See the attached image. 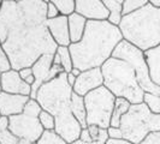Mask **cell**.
<instances>
[{
  "mask_svg": "<svg viewBox=\"0 0 160 144\" xmlns=\"http://www.w3.org/2000/svg\"><path fill=\"white\" fill-rule=\"evenodd\" d=\"M45 0H2L0 45L13 70L32 67L43 54H54L57 43L47 29Z\"/></svg>",
  "mask_w": 160,
  "mask_h": 144,
  "instance_id": "6da1fadb",
  "label": "cell"
},
{
  "mask_svg": "<svg viewBox=\"0 0 160 144\" xmlns=\"http://www.w3.org/2000/svg\"><path fill=\"white\" fill-rule=\"evenodd\" d=\"M123 40L119 26L107 21H88L82 40L69 46L73 69H78L81 72L96 67L101 69L112 58L116 47Z\"/></svg>",
  "mask_w": 160,
  "mask_h": 144,
  "instance_id": "7a4b0ae2",
  "label": "cell"
},
{
  "mask_svg": "<svg viewBox=\"0 0 160 144\" xmlns=\"http://www.w3.org/2000/svg\"><path fill=\"white\" fill-rule=\"evenodd\" d=\"M72 87L69 85L66 73H60L57 78L45 83L39 90L35 100L41 108L51 113L56 119V131L66 143H72L80 138L82 126L71 112Z\"/></svg>",
  "mask_w": 160,
  "mask_h": 144,
  "instance_id": "3957f363",
  "label": "cell"
},
{
  "mask_svg": "<svg viewBox=\"0 0 160 144\" xmlns=\"http://www.w3.org/2000/svg\"><path fill=\"white\" fill-rule=\"evenodd\" d=\"M123 39L146 52L160 45V7L148 2L144 7L123 17L119 24Z\"/></svg>",
  "mask_w": 160,
  "mask_h": 144,
  "instance_id": "277c9868",
  "label": "cell"
},
{
  "mask_svg": "<svg viewBox=\"0 0 160 144\" xmlns=\"http://www.w3.org/2000/svg\"><path fill=\"white\" fill-rule=\"evenodd\" d=\"M101 72L104 76V87L116 98H125L131 104L143 102L144 91L128 63L117 58H110L101 66Z\"/></svg>",
  "mask_w": 160,
  "mask_h": 144,
  "instance_id": "5b68a950",
  "label": "cell"
},
{
  "mask_svg": "<svg viewBox=\"0 0 160 144\" xmlns=\"http://www.w3.org/2000/svg\"><path fill=\"white\" fill-rule=\"evenodd\" d=\"M119 128L124 139L138 144L148 133L160 131V114H153L143 102L131 104L120 119Z\"/></svg>",
  "mask_w": 160,
  "mask_h": 144,
  "instance_id": "8992f818",
  "label": "cell"
},
{
  "mask_svg": "<svg viewBox=\"0 0 160 144\" xmlns=\"http://www.w3.org/2000/svg\"><path fill=\"white\" fill-rule=\"evenodd\" d=\"M41 111L42 108L39 102L30 98L23 112L8 118V128L17 137L19 144H36L40 139L45 131L39 120Z\"/></svg>",
  "mask_w": 160,
  "mask_h": 144,
  "instance_id": "52a82bcc",
  "label": "cell"
},
{
  "mask_svg": "<svg viewBox=\"0 0 160 144\" xmlns=\"http://www.w3.org/2000/svg\"><path fill=\"white\" fill-rule=\"evenodd\" d=\"M112 58H117L128 63L136 74L137 82L144 93H149L160 96V88L155 85L151 79L149 69L144 58V52L135 47L128 41L123 40L116 47L112 54Z\"/></svg>",
  "mask_w": 160,
  "mask_h": 144,
  "instance_id": "ba28073f",
  "label": "cell"
},
{
  "mask_svg": "<svg viewBox=\"0 0 160 144\" xmlns=\"http://www.w3.org/2000/svg\"><path fill=\"white\" fill-rule=\"evenodd\" d=\"M116 97L104 85L84 96L87 126L95 125L100 128L110 127Z\"/></svg>",
  "mask_w": 160,
  "mask_h": 144,
  "instance_id": "9c48e42d",
  "label": "cell"
},
{
  "mask_svg": "<svg viewBox=\"0 0 160 144\" xmlns=\"http://www.w3.org/2000/svg\"><path fill=\"white\" fill-rule=\"evenodd\" d=\"M54 55V54H53ZM53 55L52 54H43L41 55L35 64L32 66V74L35 77V83L32 85V94L30 98L36 97L38 90L47 82L57 78L60 73H63L64 70L59 65H53Z\"/></svg>",
  "mask_w": 160,
  "mask_h": 144,
  "instance_id": "30bf717a",
  "label": "cell"
},
{
  "mask_svg": "<svg viewBox=\"0 0 160 144\" xmlns=\"http://www.w3.org/2000/svg\"><path fill=\"white\" fill-rule=\"evenodd\" d=\"M104 85V76L100 67L90 69L87 71L81 72V74L76 78V83L72 87V90L77 95L84 96L90 91L95 90Z\"/></svg>",
  "mask_w": 160,
  "mask_h": 144,
  "instance_id": "8fae6325",
  "label": "cell"
},
{
  "mask_svg": "<svg viewBox=\"0 0 160 144\" xmlns=\"http://www.w3.org/2000/svg\"><path fill=\"white\" fill-rule=\"evenodd\" d=\"M75 12L84 17L87 21H107L110 12L102 0H76Z\"/></svg>",
  "mask_w": 160,
  "mask_h": 144,
  "instance_id": "7c38bea8",
  "label": "cell"
},
{
  "mask_svg": "<svg viewBox=\"0 0 160 144\" xmlns=\"http://www.w3.org/2000/svg\"><path fill=\"white\" fill-rule=\"evenodd\" d=\"M0 87L2 93L8 94L24 96H30L32 94V85L25 83L21 78L19 72L13 69L8 72L0 73Z\"/></svg>",
  "mask_w": 160,
  "mask_h": 144,
  "instance_id": "4fadbf2b",
  "label": "cell"
},
{
  "mask_svg": "<svg viewBox=\"0 0 160 144\" xmlns=\"http://www.w3.org/2000/svg\"><path fill=\"white\" fill-rule=\"evenodd\" d=\"M30 100V96L13 95L8 93H0V117L10 118L18 115L24 111L25 104Z\"/></svg>",
  "mask_w": 160,
  "mask_h": 144,
  "instance_id": "5bb4252c",
  "label": "cell"
},
{
  "mask_svg": "<svg viewBox=\"0 0 160 144\" xmlns=\"http://www.w3.org/2000/svg\"><path fill=\"white\" fill-rule=\"evenodd\" d=\"M46 24H47L48 31L58 47H69L71 45L68 17L58 16L53 19H47Z\"/></svg>",
  "mask_w": 160,
  "mask_h": 144,
  "instance_id": "9a60e30c",
  "label": "cell"
},
{
  "mask_svg": "<svg viewBox=\"0 0 160 144\" xmlns=\"http://www.w3.org/2000/svg\"><path fill=\"white\" fill-rule=\"evenodd\" d=\"M152 82L160 88V45L144 52Z\"/></svg>",
  "mask_w": 160,
  "mask_h": 144,
  "instance_id": "2e32d148",
  "label": "cell"
},
{
  "mask_svg": "<svg viewBox=\"0 0 160 144\" xmlns=\"http://www.w3.org/2000/svg\"><path fill=\"white\" fill-rule=\"evenodd\" d=\"M87 19L78 13H72L68 17V24H69V34H70V41L71 43H77L82 40L83 34L86 30Z\"/></svg>",
  "mask_w": 160,
  "mask_h": 144,
  "instance_id": "e0dca14e",
  "label": "cell"
},
{
  "mask_svg": "<svg viewBox=\"0 0 160 144\" xmlns=\"http://www.w3.org/2000/svg\"><path fill=\"white\" fill-rule=\"evenodd\" d=\"M71 112L76 120L81 124L82 128H87V113H86V104L84 97L72 93L71 96Z\"/></svg>",
  "mask_w": 160,
  "mask_h": 144,
  "instance_id": "ac0fdd59",
  "label": "cell"
},
{
  "mask_svg": "<svg viewBox=\"0 0 160 144\" xmlns=\"http://www.w3.org/2000/svg\"><path fill=\"white\" fill-rule=\"evenodd\" d=\"M102 2L110 12L107 22H110L112 25L119 26L120 22L123 19V15H122L123 0H102Z\"/></svg>",
  "mask_w": 160,
  "mask_h": 144,
  "instance_id": "d6986e66",
  "label": "cell"
},
{
  "mask_svg": "<svg viewBox=\"0 0 160 144\" xmlns=\"http://www.w3.org/2000/svg\"><path fill=\"white\" fill-rule=\"evenodd\" d=\"M131 103L127 101L125 98H116V102H114V108H113L112 117H111V124L110 126L111 127H119L120 119L122 117L129 111Z\"/></svg>",
  "mask_w": 160,
  "mask_h": 144,
  "instance_id": "ffe728a7",
  "label": "cell"
},
{
  "mask_svg": "<svg viewBox=\"0 0 160 144\" xmlns=\"http://www.w3.org/2000/svg\"><path fill=\"white\" fill-rule=\"evenodd\" d=\"M0 144H19L17 137L8 128V118L0 117Z\"/></svg>",
  "mask_w": 160,
  "mask_h": 144,
  "instance_id": "44dd1931",
  "label": "cell"
},
{
  "mask_svg": "<svg viewBox=\"0 0 160 144\" xmlns=\"http://www.w3.org/2000/svg\"><path fill=\"white\" fill-rule=\"evenodd\" d=\"M148 2H149L148 0H123L122 15H123V17H125L134 13V12H137L138 10L144 7Z\"/></svg>",
  "mask_w": 160,
  "mask_h": 144,
  "instance_id": "7402d4cb",
  "label": "cell"
},
{
  "mask_svg": "<svg viewBox=\"0 0 160 144\" xmlns=\"http://www.w3.org/2000/svg\"><path fill=\"white\" fill-rule=\"evenodd\" d=\"M56 53L60 58V66L63 67L64 72L70 73L73 69V64H72V58L70 54V50H69V47H58Z\"/></svg>",
  "mask_w": 160,
  "mask_h": 144,
  "instance_id": "603a6c76",
  "label": "cell"
},
{
  "mask_svg": "<svg viewBox=\"0 0 160 144\" xmlns=\"http://www.w3.org/2000/svg\"><path fill=\"white\" fill-rule=\"evenodd\" d=\"M52 1L58 8L60 16L69 17L70 15L75 13V7H76L75 0H52Z\"/></svg>",
  "mask_w": 160,
  "mask_h": 144,
  "instance_id": "cb8c5ba5",
  "label": "cell"
},
{
  "mask_svg": "<svg viewBox=\"0 0 160 144\" xmlns=\"http://www.w3.org/2000/svg\"><path fill=\"white\" fill-rule=\"evenodd\" d=\"M36 144H69L66 143L62 137L57 133L56 131H43L40 139L36 142Z\"/></svg>",
  "mask_w": 160,
  "mask_h": 144,
  "instance_id": "d4e9b609",
  "label": "cell"
},
{
  "mask_svg": "<svg viewBox=\"0 0 160 144\" xmlns=\"http://www.w3.org/2000/svg\"><path fill=\"white\" fill-rule=\"evenodd\" d=\"M143 103L147 106V108L153 114H160V96L144 93L143 95Z\"/></svg>",
  "mask_w": 160,
  "mask_h": 144,
  "instance_id": "484cf974",
  "label": "cell"
},
{
  "mask_svg": "<svg viewBox=\"0 0 160 144\" xmlns=\"http://www.w3.org/2000/svg\"><path fill=\"white\" fill-rule=\"evenodd\" d=\"M39 120H40L41 126L43 127L45 131H54V128H56V119L51 113L42 109L40 114H39Z\"/></svg>",
  "mask_w": 160,
  "mask_h": 144,
  "instance_id": "4316f807",
  "label": "cell"
},
{
  "mask_svg": "<svg viewBox=\"0 0 160 144\" xmlns=\"http://www.w3.org/2000/svg\"><path fill=\"white\" fill-rule=\"evenodd\" d=\"M10 70H12L10 59H8V54L5 53V50L2 49V47L0 46V73L8 72Z\"/></svg>",
  "mask_w": 160,
  "mask_h": 144,
  "instance_id": "83f0119b",
  "label": "cell"
},
{
  "mask_svg": "<svg viewBox=\"0 0 160 144\" xmlns=\"http://www.w3.org/2000/svg\"><path fill=\"white\" fill-rule=\"evenodd\" d=\"M107 139H108L107 130H106V128H101V130H100V135H99V139L95 141V142L86 143V142H82L81 139H77V141H75V142H72V143H70V144H105Z\"/></svg>",
  "mask_w": 160,
  "mask_h": 144,
  "instance_id": "f1b7e54d",
  "label": "cell"
},
{
  "mask_svg": "<svg viewBox=\"0 0 160 144\" xmlns=\"http://www.w3.org/2000/svg\"><path fill=\"white\" fill-rule=\"evenodd\" d=\"M138 144H160V131H153L148 133Z\"/></svg>",
  "mask_w": 160,
  "mask_h": 144,
  "instance_id": "f546056e",
  "label": "cell"
},
{
  "mask_svg": "<svg viewBox=\"0 0 160 144\" xmlns=\"http://www.w3.org/2000/svg\"><path fill=\"white\" fill-rule=\"evenodd\" d=\"M46 16H47V19H53V18H57L58 16H60V13H59L58 8L56 7V5L53 4V1H48L47 2Z\"/></svg>",
  "mask_w": 160,
  "mask_h": 144,
  "instance_id": "4dcf8cb0",
  "label": "cell"
},
{
  "mask_svg": "<svg viewBox=\"0 0 160 144\" xmlns=\"http://www.w3.org/2000/svg\"><path fill=\"white\" fill-rule=\"evenodd\" d=\"M107 133H108V138H113V139H120L123 138L122 131L119 127H110L107 128Z\"/></svg>",
  "mask_w": 160,
  "mask_h": 144,
  "instance_id": "1f68e13d",
  "label": "cell"
},
{
  "mask_svg": "<svg viewBox=\"0 0 160 144\" xmlns=\"http://www.w3.org/2000/svg\"><path fill=\"white\" fill-rule=\"evenodd\" d=\"M87 128H88L89 133H90V136H92V139H93L94 142L98 141L101 128L99 127V126H95V125H89V126H87Z\"/></svg>",
  "mask_w": 160,
  "mask_h": 144,
  "instance_id": "d6a6232c",
  "label": "cell"
},
{
  "mask_svg": "<svg viewBox=\"0 0 160 144\" xmlns=\"http://www.w3.org/2000/svg\"><path fill=\"white\" fill-rule=\"evenodd\" d=\"M78 139H81L82 142H86V143H92V142H94V141L92 139V136H90V133H89L88 128H82Z\"/></svg>",
  "mask_w": 160,
  "mask_h": 144,
  "instance_id": "836d02e7",
  "label": "cell"
},
{
  "mask_svg": "<svg viewBox=\"0 0 160 144\" xmlns=\"http://www.w3.org/2000/svg\"><path fill=\"white\" fill-rule=\"evenodd\" d=\"M19 76H21V78L23 80H25L29 76H32V67H25V69H22V70H19Z\"/></svg>",
  "mask_w": 160,
  "mask_h": 144,
  "instance_id": "e575fe53",
  "label": "cell"
},
{
  "mask_svg": "<svg viewBox=\"0 0 160 144\" xmlns=\"http://www.w3.org/2000/svg\"><path fill=\"white\" fill-rule=\"evenodd\" d=\"M105 144H132L131 142H129L124 138H120V139H113V138H108L106 141Z\"/></svg>",
  "mask_w": 160,
  "mask_h": 144,
  "instance_id": "d590c367",
  "label": "cell"
},
{
  "mask_svg": "<svg viewBox=\"0 0 160 144\" xmlns=\"http://www.w3.org/2000/svg\"><path fill=\"white\" fill-rule=\"evenodd\" d=\"M76 76H73L71 72L70 73H66V79H68V83H69V85L70 87H73L75 85V83H76Z\"/></svg>",
  "mask_w": 160,
  "mask_h": 144,
  "instance_id": "8d00e7d4",
  "label": "cell"
},
{
  "mask_svg": "<svg viewBox=\"0 0 160 144\" xmlns=\"http://www.w3.org/2000/svg\"><path fill=\"white\" fill-rule=\"evenodd\" d=\"M149 2L152 4L153 6H155V7H160V0H151Z\"/></svg>",
  "mask_w": 160,
  "mask_h": 144,
  "instance_id": "74e56055",
  "label": "cell"
},
{
  "mask_svg": "<svg viewBox=\"0 0 160 144\" xmlns=\"http://www.w3.org/2000/svg\"><path fill=\"white\" fill-rule=\"evenodd\" d=\"M71 73L73 74V76H76V77H78L81 74V71L78 70V69H72V71H71Z\"/></svg>",
  "mask_w": 160,
  "mask_h": 144,
  "instance_id": "f35d334b",
  "label": "cell"
},
{
  "mask_svg": "<svg viewBox=\"0 0 160 144\" xmlns=\"http://www.w3.org/2000/svg\"><path fill=\"white\" fill-rule=\"evenodd\" d=\"M0 6H1V0H0Z\"/></svg>",
  "mask_w": 160,
  "mask_h": 144,
  "instance_id": "ab89813d",
  "label": "cell"
},
{
  "mask_svg": "<svg viewBox=\"0 0 160 144\" xmlns=\"http://www.w3.org/2000/svg\"><path fill=\"white\" fill-rule=\"evenodd\" d=\"M0 93H1V87H0Z\"/></svg>",
  "mask_w": 160,
  "mask_h": 144,
  "instance_id": "60d3db41",
  "label": "cell"
},
{
  "mask_svg": "<svg viewBox=\"0 0 160 144\" xmlns=\"http://www.w3.org/2000/svg\"><path fill=\"white\" fill-rule=\"evenodd\" d=\"M0 46H1V45H0Z\"/></svg>",
  "mask_w": 160,
  "mask_h": 144,
  "instance_id": "b9f144b4",
  "label": "cell"
}]
</instances>
